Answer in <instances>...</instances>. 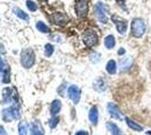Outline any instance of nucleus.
Masks as SVG:
<instances>
[{
  "instance_id": "nucleus-18",
  "label": "nucleus",
  "mask_w": 151,
  "mask_h": 135,
  "mask_svg": "<svg viewBox=\"0 0 151 135\" xmlns=\"http://www.w3.org/2000/svg\"><path fill=\"white\" fill-rule=\"evenodd\" d=\"M36 27H37V29L40 31V32L42 33H49V27L45 25L44 23H42V21H38L37 24H36Z\"/></svg>"
},
{
  "instance_id": "nucleus-19",
  "label": "nucleus",
  "mask_w": 151,
  "mask_h": 135,
  "mask_svg": "<svg viewBox=\"0 0 151 135\" xmlns=\"http://www.w3.org/2000/svg\"><path fill=\"white\" fill-rule=\"evenodd\" d=\"M14 11H15V13H16V15H17L18 17H20L22 19H24V20L28 19V16H27L24 11H22L20 9H18V8H15V9H14Z\"/></svg>"
},
{
  "instance_id": "nucleus-13",
  "label": "nucleus",
  "mask_w": 151,
  "mask_h": 135,
  "mask_svg": "<svg viewBox=\"0 0 151 135\" xmlns=\"http://www.w3.org/2000/svg\"><path fill=\"white\" fill-rule=\"evenodd\" d=\"M132 63H133V60H132V58H130V56H126V58L122 59V60H121V62H120L121 70L127 71L131 66H132Z\"/></svg>"
},
{
  "instance_id": "nucleus-2",
  "label": "nucleus",
  "mask_w": 151,
  "mask_h": 135,
  "mask_svg": "<svg viewBox=\"0 0 151 135\" xmlns=\"http://www.w3.org/2000/svg\"><path fill=\"white\" fill-rule=\"evenodd\" d=\"M95 15L101 24H106L108 21V7L103 2L96 4L95 5Z\"/></svg>"
},
{
  "instance_id": "nucleus-10",
  "label": "nucleus",
  "mask_w": 151,
  "mask_h": 135,
  "mask_svg": "<svg viewBox=\"0 0 151 135\" xmlns=\"http://www.w3.org/2000/svg\"><path fill=\"white\" fill-rule=\"evenodd\" d=\"M106 127L107 129L109 131V133L112 135H125L122 131H121V129L115 124V123L113 122H108L106 124Z\"/></svg>"
},
{
  "instance_id": "nucleus-26",
  "label": "nucleus",
  "mask_w": 151,
  "mask_h": 135,
  "mask_svg": "<svg viewBox=\"0 0 151 135\" xmlns=\"http://www.w3.org/2000/svg\"><path fill=\"white\" fill-rule=\"evenodd\" d=\"M76 135H88V133L86 131H79V132L76 133Z\"/></svg>"
},
{
  "instance_id": "nucleus-20",
  "label": "nucleus",
  "mask_w": 151,
  "mask_h": 135,
  "mask_svg": "<svg viewBox=\"0 0 151 135\" xmlns=\"http://www.w3.org/2000/svg\"><path fill=\"white\" fill-rule=\"evenodd\" d=\"M53 53V46L51 44H46L45 45V55L46 56H51Z\"/></svg>"
},
{
  "instance_id": "nucleus-14",
  "label": "nucleus",
  "mask_w": 151,
  "mask_h": 135,
  "mask_svg": "<svg viewBox=\"0 0 151 135\" xmlns=\"http://www.w3.org/2000/svg\"><path fill=\"white\" fill-rule=\"evenodd\" d=\"M116 44V41H115V37L113 35H107L105 39H104V45L107 50H112L114 49V46Z\"/></svg>"
},
{
  "instance_id": "nucleus-8",
  "label": "nucleus",
  "mask_w": 151,
  "mask_h": 135,
  "mask_svg": "<svg viewBox=\"0 0 151 135\" xmlns=\"http://www.w3.org/2000/svg\"><path fill=\"white\" fill-rule=\"evenodd\" d=\"M76 11L79 17H85L88 13V5L87 1H77L76 5Z\"/></svg>"
},
{
  "instance_id": "nucleus-6",
  "label": "nucleus",
  "mask_w": 151,
  "mask_h": 135,
  "mask_svg": "<svg viewBox=\"0 0 151 135\" xmlns=\"http://www.w3.org/2000/svg\"><path fill=\"white\" fill-rule=\"evenodd\" d=\"M80 95H81V91H80V89L77 86H70L69 88H68V96L73 101V104L79 103Z\"/></svg>"
},
{
  "instance_id": "nucleus-1",
  "label": "nucleus",
  "mask_w": 151,
  "mask_h": 135,
  "mask_svg": "<svg viewBox=\"0 0 151 135\" xmlns=\"http://www.w3.org/2000/svg\"><path fill=\"white\" fill-rule=\"evenodd\" d=\"M147 25H145V20L141 18H134L131 23V34L135 39H140L145 35Z\"/></svg>"
},
{
  "instance_id": "nucleus-11",
  "label": "nucleus",
  "mask_w": 151,
  "mask_h": 135,
  "mask_svg": "<svg viewBox=\"0 0 151 135\" xmlns=\"http://www.w3.org/2000/svg\"><path fill=\"white\" fill-rule=\"evenodd\" d=\"M125 122H126V124H127V126L132 129V131H135V132H142V131L145 129H143V126H141L140 124H138L137 122L132 121V119L129 118V117H125Z\"/></svg>"
},
{
  "instance_id": "nucleus-24",
  "label": "nucleus",
  "mask_w": 151,
  "mask_h": 135,
  "mask_svg": "<svg viewBox=\"0 0 151 135\" xmlns=\"http://www.w3.org/2000/svg\"><path fill=\"white\" fill-rule=\"evenodd\" d=\"M121 7H125V0H115Z\"/></svg>"
},
{
  "instance_id": "nucleus-7",
  "label": "nucleus",
  "mask_w": 151,
  "mask_h": 135,
  "mask_svg": "<svg viewBox=\"0 0 151 135\" xmlns=\"http://www.w3.org/2000/svg\"><path fill=\"white\" fill-rule=\"evenodd\" d=\"M107 110L109 113V116L114 118V119H119V121H122L123 119V116H122V113L121 110L119 109V107L113 103H109L107 105Z\"/></svg>"
},
{
  "instance_id": "nucleus-16",
  "label": "nucleus",
  "mask_w": 151,
  "mask_h": 135,
  "mask_svg": "<svg viewBox=\"0 0 151 135\" xmlns=\"http://www.w3.org/2000/svg\"><path fill=\"white\" fill-rule=\"evenodd\" d=\"M94 89L96 91H99V92H103L106 90V84L103 81V79H97L94 82Z\"/></svg>"
},
{
  "instance_id": "nucleus-15",
  "label": "nucleus",
  "mask_w": 151,
  "mask_h": 135,
  "mask_svg": "<svg viewBox=\"0 0 151 135\" xmlns=\"http://www.w3.org/2000/svg\"><path fill=\"white\" fill-rule=\"evenodd\" d=\"M106 71L109 73V74H115L116 71H117V65H116V62L114 60H109L106 64Z\"/></svg>"
},
{
  "instance_id": "nucleus-23",
  "label": "nucleus",
  "mask_w": 151,
  "mask_h": 135,
  "mask_svg": "<svg viewBox=\"0 0 151 135\" xmlns=\"http://www.w3.org/2000/svg\"><path fill=\"white\" fill-rule=\"evenodd\" d=\"M58 123H59V118H58V117H54V118H52V119H51L50 126L52 127V129H53V127L57 125Z\"/></svg>"
},
{
  "instance_id": "nucleus-9",
  "label": "nucleus",
  "mask_w": 151,
  "mask_h": 135,
  "mask_svg": "<svg viewBox=\"0 0 151 135\" xmlns=\"http://www.w3.org/2000/svg\"><path fill=\"white\" fill-rule=\"evenodd\" d=\"M52 18H53V21L57 24V25H60V26H62V25H65L67 23H68V16L67 15H64V14L62 13H57V14H54L53 16H52Z\"/></svg>"
},
{
  "instance_id": "nucleus-5",
  "label": "nucleus",
  "mask_w": 151,
  "mask_h": 135,
  "mask_svg": "<svg viewBox=\"0 0 151 135\" xmlns=\"http://www.w3.org/2000/svg\"><path fill=\"white\" fill-rule=\"evenodd\" d=\"M34 53L31 50H27L22 53V64L25 68H31L33 63H34Z\"/></svg>"
},
{
  "instance_id": "nucleus-22",
  "label": "nucleus",
  "mask_w": 151,
  "mask_h": 135,
  "mask_svg": "<svg viewBox=\"0 0 151 135\" xmlns=\"http://www.w3.org/2000/svg\"><path fill=\"white\" fill-rule=\"evenodd\" d=\"M26 4H27V7H28V9H29L31 11H35V10L37 9V6H36L33 1H29V0H28Z\"/></svg>"
},
{
  "instance_id": "nucleus-4",
  "label": "nucleus",
  "mask_w": 151,
  "mask_h": 135,
  "mask_svg": "<svg viewBox=\"0 0 151 135\" xmlns=\"http://www.w3.org/2000/svg\"><path fill=\"white\" fill-rule=\"evenodd\" d=\"M112 21L116 26L117 32L120 33L121 35H124L126 31H127V21H126V19L120 17L119 15H113L112 16Z\"/></svg>"
},
{
  "instance_id": "nucleus-25",
  "label": "nucleus",
  "mask_w": 151,
  "mask_h": 135,
  "mask_svg": "<svg viewBox=\"0 0 151 135\" xmlns=\"http://www.w3.org/2000/svg\"><path fill=\"white\" fill-rule=\"evenodd\" d=\"M125 49H123V47H121L120 50H119V52H117V54H119V55H124V54H125Z\"/></svg>"
},
{
  "instance_id": "nucleus-3",
  "label": "nucleus",
  "mask_w": 151,
  "mask_h": 135,
  "mask_svg": "<svg viewBox=\"0 0 151 135\" xmlns=\"http://www.w3.org/2000/svg\"><path fill=\"white\" fill-rule=\"evenodd\" d=\"M82 39H83V43L88 47H93V46H95L98 43V36H97L96 32L93 31V29L85 31L83 35H82Z\"/></svg>"
},
{
  "instance_id": "nucleus-21",
  "label": "nucleus",
  "mask_w": 151,
  "mask_h": 135,
  "mask_svg": "<svg viewBox=\"0 0 151 135\" xmlns=\"http://www.w3.org/2000/svg\"><path fill=\"white\" fill-rule=\"evenodd\" d=\"M19 135H27V129L24 123L19 124Z\"/></svg>"
},
{
  "instance_id": "nucleus-17",
  "label": "nucleus",
  "mask_w": 151,
  "mask_h": 135,
  "mask_svg": "<svg viewBox=\"0 0 151 135\" xmlns=\"http://www.w3.org/2000/svg\"><path fill=\"white\" fill-rule=\"evenodd\" d=\"M61 109V101L60 100H54L53 103L51 104V114L54 116L57 115L58 113Z\"/></svg>"
},
{
  "instance_id": "nucleus-27",
  "label": "nucleus",
  "mask_w": 151,
  "mask_h": 135,
  "mask_svg": "<svg viewBox=\"0 0 151 135\" xmlns=\"http://www.w3.org/2000/svg\"><path fill=\"white\" fill-rule=\"evenodd\" d=\"M147 134H148V135H151V132H147Z\"/></svg>"
},
{
  "instance_id": "nucleus-12",
  "label": "nucleus",
  "mask_w": 151,
  "mask_h": 135,
  "mask_svg": "<svg viewBox=\"0 0 151 135\" xmlns=\"http://www.w3.org/2000/svg\"><path fill=\"white\" fill-rule=\"evenodd\" d=\"M88 116H89V121L91 122V124L93 125H97V123H98V109H97L96 106L90 108Z\"/></svg>"
}]
</instances>
